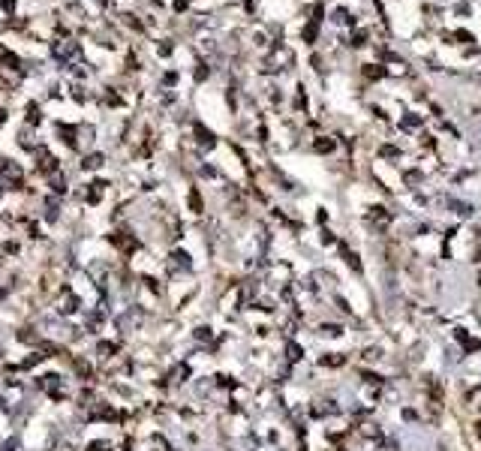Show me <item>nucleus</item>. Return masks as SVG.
<instances>
[{"instance_id": "obj_3", "label": "nucleus", "mask_w": 481, "mask_h": 451, "mask_svg": "<svg viewBox=\"0 0 481 451\" xmlns=\"http://www.w3.org/2000/svg\"><path fill=\"white\" fill-rule=\"evenodd\" d=\"M3 120H6V112H3V108H0V124H3Z\"/></svg>"}, {"instance_id": "obj_1", "label": "nucleus", "mask_w": 481, "mask_h": 451, "mask_svg": "<svg viewBox=\"0 0 481 451\" xmlns=\"http://www.w3.org/2000/svg\"><path fill=\"white\" fill-rule=\"evenodd\" d=\"M334 148H337V142H331V136H322V138H316V142H313L316 154H331Z\"/></svg>"}, {"instance_id": "obj_2", "label": "nucleus", "mask_w": 481, "mask_h": 451, "mask_svg": "<svg viewBox=\"0 0 481 451\" xmlns=\"http://www.w3.org/2000/svg\"><path fill=\"white\" fill-rule=\"evenodd\" d=\"M87 169H99L103 166V154H94V157H87V163H85Z\"/></svg>"}]
</instances>
